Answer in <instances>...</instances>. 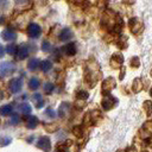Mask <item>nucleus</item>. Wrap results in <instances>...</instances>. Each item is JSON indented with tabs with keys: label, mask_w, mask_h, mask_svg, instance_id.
Masks as SVG:
<instances>
[{
	"label": "nucleus",
	"mask_w": 152,
	"mask_h": 152,
	"mask_svg": "<svg viewBox=\"0 0 152 152\" xmlns=\"http://www.w3.org/2000/svg\"><path fill=\"white\" fill-rule=\"evenodd\" d=\"M14 71V65L11 62H2L0 63V77H5L11 75Z\"/></svg>",
	"instance_id": "obj_1"
},
{
	"label": "nucleus",
	"mask_w": 152,
	"mask_h": 152,
	"mask_svg": "<svg viewBox=\"0 0 152 152\" xmlns=\"http://www.w3.org/2000/svg\"><path fill=\"white\" fill-rule=\"evenodd\" d=\"M40 33H42V28H40V26L38 24L31 23L28 25V27H27V34H28V37H31V38H38L40 36Z\"/></svg>",
	"instance_id": "obj_2"
},
{
	"label": "nucleus",
	"mask_w": 152,
	"mask_h": 152,
	"mask_svg": "<svg viewBox=\"0 0 152 152\" xmlns=\"http://www.w3.org/2000/svg\"><path fill=\"white\" fill-rule=\"evenodd\" d=\"M37 147L43 150L44 152H49L51 150V141L48 137H40L37 141Z\"/></svg>",
	"instance_id": "obj_3"
},
{
	"label": "nucleus",
	"mask_w": 152,
	"mask_h": 152,
	"mask_svg": "<svg viewBox=\"0 0 152 152\" xmlns=\"http://www.w3.org/2000/svg\"><path fill=\"white\" fill-rule=\"evenodd\" d=\"M21 86H23V81L20 78H12L8 83V89L12 94H17L21 89Z\"/></svg>",
	"instance_id": "obj_4"
},
{
	"label": "nucleus",
	"mask_w": 152,
	"mask_h": 152,
	"mask_svg": "<svg viewBox=\"0 0 152 152\" xmlns=\"http://www.w3.org/2000/svg\"><path fill=\"white\" fill-rule=\"evenodd\" d=\"M115 87V80L113 77H107L102 83V91L109 93Z\"/></svg>",
	"instance_id": "obj_5"
},
{
	"label": "nucleus",
	"mask_w": 152,
	"mask_h": 152,
	"mask_svg": "<svg viewBox=\"0 0 152 152\" xmlns=\"http://www.w3.org/2000/svg\"><path fill=\"white\" fill-rule=\"evenodd\" d=\"M17 58L18 59H25L27 56H28V48L25 46V45H20V46H17Z\"/></svg>",
	"instance_id": "obj_6"
},
{
	"label": "nucleus",
	"mask_w": 152,
	"mask_h": 152,
	"mask_svg": "<svg viewBox=\"0 0 152 152\" xmlns=\"http://www.w3.org/2000/svg\"><path fill=\"white\" fill-rule=\"evenodd\" d=\"M114 100H115V99H113L110 95H106V96L103 97L102 102H101V104H102L103 109H104V110H109L110 108H113L114 102H115Z\"/></svg>",
	"instance_id": "obj_7"
},
{
	"label": "nucleus",
	"mask_w": 152,
	"mask_h": 152,
	"mask_svg": "<svg viewBox=\"0 0 152 152\" xmlns=\"http://www.w3.org/2000/svg\"><path fill=\"white\" fill-rule=\"evenodd\" d=\"M129 27H131V30H132L133 33H138L142 28V24L137 18H132L129 20Z\"/></svg>",
	"instance_id": "obj_8"
},
{
	"label": "nucleus",
	"mask_w": 152,
	"mask_h": 152,
	"mask_svg": "<svg viewBox=\"0 0 152 152\" xmlns=\"http://www.w3.org/2000/svg\"><path fill=\"white\" fill-rule=\"evenodd\" d=\"M1 37H2L4 40L10 42V40H14V39L17 38V33H15L13 30H11V28H6V30L2 31Z\"/></svg>",
	"instance_id": "obj_9"
},
{
	"label": "nucleus",
	"mask_w": 152,
	"mask_h": 152,
	"mask_svg": "<svg viewBox=\"0 0 152 152\" xmlns=\"http://www.w3.org/2000/svg\"><path fill=\"white\" fill-rule=\"evenodd\" d=\"M71 38H72V31H71L69 27L63 28L62 32L59 33V39H61L62 42H66V40H69V39H71Z\"/></svg>",
	"instance_id": "obj_10"
},
{
	"label": "nucleus",
	"mask_w": 152,
	"mask_h": 152,
	"mask_svg": "<svg viewBox=\"0 0 152 152\" xmlns=\"http://www.w3.org/2000/svg\"><path fill=\"white\" fill-rule=\"evenodd\" d=\"M63 51L65 55L68 56H74L76 53V48H75V44L74 43H69L66 44L65 46H63Z\"/></svg>",
	"instance_id": "obj_11"
},
{
	"label": "nucleus",
	"mask_w": 152,
	"mask_h": 152,
	"mask_svg": "<svg viewBox=\"0 0 152 152\" xmlns=\"http://www.w3.org/2000/svg\"><path fill=\"white\" fill-rule=\"evenodd\" d=\"M37 125H38V119H37L34 115H28L27 121H26V126H27V128L33 129V128L37 127Z\"/></svg>",
	"instance_id": "obj_12"
},
{
	"label": "nucleus",
	"mask_w": 152,
	"mask_h": 152,
	"mask_svg": "<svg viewBox=\"0 0 152 152\" xmlns=\"http://www.w3.org/2000/svg\"><path fill=\"white\" fill-rule=\"evenodd\" d=\"M32 101L36 103V107H37V108H42V107H43V104H44L43 97H42V95H40V94H38V93H36V94H33V95H32Z\"/></svg>",
	"instance_id": "obj_13"
},
{
	"label": "nucleus",
	"mask_w": 152,
	"mask_h": 152,
	"mask_svg": "<svg viewBox=\"0 0 152 152\" xmlns=\"http://www.w3.org/2000/svg\"><path fill=\"white\" fill-rule=\"evenodd\" d=\"M38 66H39V61H38V58L32 57V58H30V59H28L27 68H28L31 71H34V70H36Z\"/></svg>",
	"instance_id": "obj_14"
},
{
	"label": "nucleus",
	"mask_w": 152,
	"mask_h": 152,
	"mask_svg": "<svg viewBox=\"0 0 152 152\" xmlns=\"http://www.w3.org/2000/svg\"><path fill=\"white\" fill-rule=\"evenodd\" d=\"M39 66H40L42 71L46 72V71H49V70L51 69L52 63H51V61H49V59H44L43 62H39Z\"/></svg>",
	"instance_id": "obj_15"
},
{
	"label": "nucleus",
	"mask_w": 152,
	"mask_h": 152,
	"mask_svg": "<svg viewBox=\"0 0 152 152\" xmlns=\"http://www.w3.org/2000/svg\"><path fill=\"white\" fill-rule=\"evenodd\" d=\"M12 110H13V108L11 104H4L0 107V115H2V116L10 115L12 113Z\"/></svg>",
	"instance_id": "obj_16"
},
{
	"label": "nucleus",
	"mask_w": 152,
	"mask_h": 152,
	"mask_svg": "<svg viewBox=\"0 0 152 152\" xmlns=\"http://www.w3.org/2000/svg\"><path fill=\"white\" fill-rule=\"evenodd\" d=\"M39 84H40V82H39V80H38L37 77H32V78L28 81V87H30V89H32V90L38 89Z\"/></svg>",
	"instance_id": "obj_17"
},
{
	"label": "nucleus",
	"mask_w": 152,
	"mask_h": 152,
	"mask_svg": "<svg viewBox=\"0 0 152 152\" xmlns=\"http://www.w3.org/2000/svg\"><path fill=\"white\" fill-rule=\"evenodd\" d=\"M69 110V103H62L61 106H59V108H58V115L59 116H64L65 114H66V112Z\"/></svg>",
	"instance_id": "obj_18"
},
{
	"label": "nucleus",
	"mask_w": 152,
	"mask_h": 152,
	"mask_svg": "<svg viewBox=\"0 0 152 152\" xmlns=\"http://www.w3.org/2000/svg\"><path fill=\"white\" fill-rule=\"evenodd\" d=\"M122 62H124V57H122L121 55H114L113 58H112V64H113V65L115 64V65H119V66H120V65L122 64ZM119 66H118V68H119Z\"/></svg>",
	"instance_id": "obj_19"
},
{
	"label": "nucleus",
	"mask_w": 152,
	"mask_h": 152,
	"mask_svg": "<svg viewBox=\"0 0 152 152\" xmlns=\"http://www.w3.org/2000/svg\"><path fill=\"white\" fill-rule=\"evenodd\" d=\"M19 109H20V112L23 113V114H30L31 113V106L28 104V103H21L20 106H19Z\"/></svg>",
	"instance_id": "obj_20"
},
{
	"label": "nucleus",
	"mask_w": 152,
	"mask_h": 152,
	"mask_svg": "<svg viewBox=\"0 0 152 152\" xmlns=\"http://www.w3.org/2000/svg\"><path fill=\"white\" fill-rule=\"evenodd\" d=\"M141 88H142V83H141V81H140L139 78H135V80L133 81V91L138 93Z\"/></svg>",
	"instance_id": "obj_21"
},
{
	"label": "nucleus",
	"mask_w": 152,
	"mask_h": 152,
	"mask_svg": "<svg viewBox=\"0 0 152 152\" xmlns=\"http://www.w3.org/2000/svg\"><path fill=\"white\" fill-rule=\"evenodd\" d=\"M5 52H7V53H10V55H15V52H17V46L15 45H13V44H11V45H7L6 46V50H5Z\"/></svg>",
	"instance_id": "obj_22"
},
{
	"label": "nucleus",
	"mask_w": 152,
	"mask_h": 152,
	"mask_svg": "<svg viewBox=\"0 0 152 152\" xmlns=\"http://www.w3.org/2000/svg\"><path fill=\"white\" fill-rule=\"evenodd\" d=\"M77 99H80V100H82V101L87 100V99H88V93L84 91V90H80V91L77 93Z\"/></svg>",
	"instance_id": "obj_23"
},
{
	"label": "nucleus",
	"mask_w": 152,
	"mask_h": 152,
	"mask_svg": "<svg viewBox=\"0 0 152 152\" xmlns=\"http://www.w3.org/2000/svg\"><path fill=\"white\" fill-rule=\"evenodd\" d=\"M53 88H55V87H53L52 83H48V82H46V83L44 84V91L48 93V94H50V93L53 90Z\"/></svg>",
	"instance_id": "obj_24"
},
{
	"label": "nucleus",
	"mask_w": 152,
	"mask_h": 152,
	"mask_svg": "<svg viewBox=\"0 0 152 152\" xmlns=\"http://www.w3.org/2000/svg\"><path fill=\"white\" fill-rule=\"evenodd\" d=\"M19 120H20V118H19V114H12L10 122H11V125H17V124L19 122Z\"/></svg>",
	"instance_id": "obj_25"
},
{
	"label": "nucleus",
	"mask_w": 152,
	"mask_h": 152,
	"mask_svg": "<svg viewBox=\"0 0 152 152\" xmlns=\"http://www.w3.org/2000/svg\"><path fill=\"white\" fill-rule=\"evenodd\" d=\"M42 50L44 51V52H46V51H50L51 50V44L49 43V42H44L43 44H42Z\"/></svg>",
	"instance_id": "obj_26"
},
{
	"label": "nucleus",
	"mask_w": 152,
	"mask_h": 152,
	"mask_svg": "<svg viewBox=\"0 0 152 152\" xmlns=\"http://www.w3.org/2000/svg\"><path fill=\"white\" fill-rule=\"evenodd\" d=\"M45 115H48V116H50V118H55V112H53V109H51V108H48L46 110H45Z\"/></svg>",
	"instance_id": "obj_27"
},
{
	"label": "nucleus",
	"mask_w": 152,
	"mask_h": 152,
	"mask_svg": "<svg viewBox=\"0 0 152 152\" xmlns=\"http://www.w3.org/2000/svg\"><path fill=\"white\" fill-rule=\"evenodd\" d=\"M131 64L133 65V66H139V59H138V57H133L132 58V61H131Z\"/></svg>",
	"instance_id": "obj_28"
},
{
	"label": "nucleus",
	"mask_w": 152,
	"mask_h": 152,
	"mask_svg": "<svg viewBox=\"0 0 152 152\" xmlns=\"http://www.w3.org/2000/svg\"><path fill=\"white\" fill-rule=\"evenodd\" d=\"M74 134L77 135V137H81V135H82V128H81V127H75Z\"/></svg>",
	"instance_id": "obj_29"
},
{
	"label": "nucleus",
	"mask_w": 152,
	"mask_h": 152,
	"mask_svg": "<svg viewBox=\"0 0 152 152\" xmlns=\"http://www.w3.org/2000/svg\"><path fill=\"white\" fill-rule=\"evenodd\" d=\"M4 55H5V48L2 45H0V58L4 57Z\"/></svg>",
	"instance_id": "obj_30"
},
{
	"label": "nucleus",
	"mask_w": 152,
	"mask_h": 152,
	"mask_svg": "<svg viewBox=\"0 0 152 152\" xmlns=\"http://www.w3.org/2000/svg\"><path fill=\"white\" fill-rule=\"evenodd\" d=\"M124 2H126V4H133L134 2V0H122Z\"/></svg>",
	"instance_id": "obj_31"
},
{
	"label": "nucleus",
	"mask_w": 152,
	"mask_h": 152,
	"mask_svg": "<svg viewBox=\"0 0 152 152\" xmlns=\"http://www.w3.org/2000/svg\"><path fill=\"white\" fill-rule=\"evenodd\" d=\"M5 2H6V0H0V7H1V6H2Z\"/></svg>",
	"instance_id": "obj_32"
},
{
	"label": "nucleus",
	"mask_w": 152,
	"mask_h": 152,
	"mask_svg": "<svg viewBox=\"0 0 152 152\" xmlns=\"http://www.w3.org/2000/svg\"><path fill=\"white\" fill-rule=\"evenodd\" d=\"M17 2H24V1H26V0H15Z\"/></svg>",
	"instance_id": "obj_33"
},
{
	"label": "nucleus",
	"mask_w": 152,
	"mask_h": 152,
	"mask_svg": "<svg viewBox=\"0 0 152 152\" xmlns=\"http://www.w3.org/2000/svg\"><path fill=\"white\" fill-rule=\"evenodd\" d=\"M0 97H1V93H0Z\"/></svg>",
	"instance_id": "obj_34"
}]
</instances>
